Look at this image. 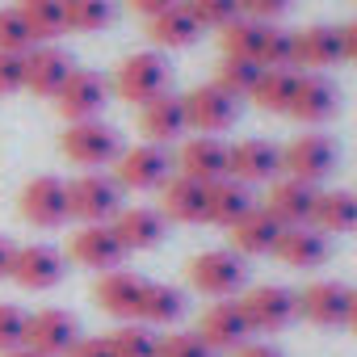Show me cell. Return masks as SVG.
<instances>
[{"label":"cell","instance_id":"cell-43","mask_svg":"<svg viewBox=\"0 0 357 357\" xmlns=\"http://www.w3.org/2000/svg\"><path fill=\"white\" fill-rule=\"evenodd\" d=\"M294 0H240V17H252V22H265V26H278V17L290 13Z\"/></svg>","mask_w":357,"mask_h":357},{"label":"cell","instance_id":"cell-22","mask_svg":"<svg viewBox=\"0 0 357 357\" xmlns=\"http://www.w3.org/2000/svg\"><path fill=\"white\" fill-rule=\"evenodd\" d=\"M315 198H319V190H315V185L294 181V176H278V181H269V194H265V202H261V206H265L282 227H294V223H311Z\"/></svg>","mask_w":357,"mask_h":357},{"label":"cell","instance_id":"cell-13","mask_svg":"<svg viewBox=\"0 0 357 357\" xmlns=\"http://www.w3.org/2000/svg\"><path fill=\"white\" fill-rule=\"evenodd\" d=\"M227 176H236L240 185H261L282 176V147L269 139H240L227 143Z\"/></svg>","mask_w":357,"mask_h":357},{"label":"cell","instance_id":"cell-4","mask_svg":"<svg viewBox=\"0 0 357 357\" xmlns=\"http://www.w3.org/2000/svg\"><path fill=\"white\" fill-rule=\"evenodd\" d=\"M17 211H22V219H26L30 227H38V231L63 227V223L72 219L68 181H63V176H51V172L30 176V181L22 185V194H17Z\"/></svg>","mask_w":357,"mask_h":357},{"label":"cell","instance_id":"cell-17","mask_svg":"<svg viewBox=\"0 0 357 357\" xmlns=\"http://www.w3.org/2000/svg\"><path fill=\"white\" fill-rule=\"evenodd\" d=\"M194 332L206 340L211 353H231V349H240L244 340H252V328H248L240 303H231V298H215V303L202 311V319H198Z\"/></svg>","mask_w":357,"mask_h":357},{"label":"cell","instance_id":"cell-29","mask_svg":"<svg viewBox=\"0 0 357 357\" xmlns=\"http://www.w3.org/2000/svg\"><path fill=\"white\" fill-rule=\"evenodd\" d=\"M185 290L172 286V282H143V294H139V324L147 328H168L185 315Z\"/></svg>","mask_w":357,"mask_h":357},{"label":"cell","instance_id":"cell-41","mask_svg":"<svg viewBox=\"0 0 357 357\" xmlns=\"http://www.w3.org/2000/svg\"><path fill=\"white\" fill-rule=\"evenodd\" d=\"M26 324H30V311H26V307L0 303V353L26 344Z\"/></svg>","mask_w":357,"mask_h":357},{"label":"cell","instance_id":"cell-7","mask_svg":"<svg viewBox=\"0 0 357 357\" xmlns=\"http://www.w3.org/2000/svg\"><path fill=\"white\" fill-rule=\"evenodd\" d=\"M68 202L76 223H109L122 211V185L105 172H84L68 181Z\"/></svg>","mask_w":357,"mask_h":357},{"label":"cell","instance_id":"cell-21","mask_svg":"<svg viewBox=\"0 0 357 357\" xmlns=\"http://www.w3.org/2000/svg\"><path fill=\"white\" fill-rule=\"evenodd\" d=\"M273 257L290 269H319L332 257V240L311 223H294V227H282V236L273 244Z\"/></svg>","mask_w":357,"mask_h":357},{"label":"cell","instance_id":"cell-3","mask_svg":"<svg viewBox=\"0 0 357 357\" xmlns=\"http://www.w3.org/2000/svg\"><path fill=\"white\" fill-rule=\"evenodd\" d=\"M185 278L202 298H236L248 282V265L231 248H211V252H198L185 265Z\"/></svg>","mask_w":357,"mask_h":357},{"label":"cell","instance_id":"cell-12","mask_svg":"<svg viewBox=\"0 0 357 357\" xmlns=\"http://www.w3.org/2000/svg\"><path fill=\"white\" fill-rule=\"evenodd\" d=\"M76 340H80V319L72 311L47 307V311H34L26 324V349H34L38 357H68Z\"/></svg>","mask_w":357,"mask_h":357},{"label":"cell","instance_id":"cell-10","mask_svg":"<svg viewBox=\"0 0 357 357\" xmlns=\"http://www.w3.org/2000/svg\"><path fill=\"white\" fill-rule=\"evenodd\" d=\"M63 273H68V261H63L59 248H51V244H17V248H13L9 278H13L22 290H34V294L55 290V286L63 282Z\"/></svg>","mask_w":357,"mask_h":357},{"label":"cell","instance_id":"cell-45","mask_svg":"<svg viewBox=\"0 0 357 357\" xmlns=\"http://www.w3.org/2000/svg\"><path fill=\"white\" fill-rule=\"evenodd\" d=\"M68 357H114V353H109V340L105 336H80Z\"/></svg>","mask_w":357,"mask_h":357},{"label":"cell","instance_id":"cell-31","mask_svg":"<svg viewBox=\"0 0 357 357\" xmlns=\"http://www.w3.org/2000/svg\"><path fill=\"white\" fill-rule=\"evenodd\" d=\"M252 206H257V202H252V190L240 185L236 176H223V181L206 185V223H215V227L240 223Z\"/></svg>","mask_w":357,"mask_h":357},{"label":"cell","instance_id":"cell-26","mask_svg":"<svg viewBox=\"0 0 357 357\" xmlns=\"http://www.w3.org/2000/svg\"><path fill=\"white\" fill-rule=\"evenodd\" d=\"M155 211L164 219H172V223H206V185L172 172L160 185V206Z\"/></svg>","mask_w":357,"mask_h":357},{"label":"cell","instance_id":"cell-33","mask_svg":"<svg viewBox=\"0 0 357 357\" xmlns=\"http://www.w3.org/2000/svg\"><path fill=\"white\" fill-rule=\"evenodd\" d=\"M17 13L34 38V47L43 43H59L68 34V22H63V0H17Z\"/></svg>","mask_w":357,"mask_h":357},{"label":"cell","instance_id":"cell-11","mask_svg":"<svg viewBox=\"0 0 357 357\" xmlns=\"http://www.w3.org/2000/svg\"><path fill=\"white\" fill-rule=\"evenodd\" d=\"M68 257H72L76 265H84V269L105 273V269H122L126 248H122V240L114 236L109 223H80V227L68 236Z\"/></svg>","mask_w":357,"mask_h":357},{"label":"cell","instance_id":"cell-14","mask_svg":"<svg viewBox=\"0 0 357 357\" xmlns=\"http://www.w3.org/2000/svg\"><path fill=\"white\" fill-rule=\"evenodd\" d=\"M172 168L190 176L198 185H215L227 176V143L219 135H194V139H181V151H176Z\"/></svg>","mask_w":357,"mask_h":357},{"label":"cell","instance_id":"cell-39","mask_svg":"<svg viewBox=\"0 0 357 357\" xmlns=\"http://www.w3.org/2000/svg\"><path fill=\"white\" fill-rule=\"evenodd\" d=\"M202 30H223L240 17V0H181Z\"/></svg>","mask_w":357,"mask_h":357},{"label":"cell","instance_id":"cell-46","mask_svg":"<svg viewBox=\"0 0 357 357\" xmlns=\"http://www.w3.org/2000/svg\"><path fill=\"white\" fill-rule=\"evenodd\" d=\"M231 357H286V353L269 340H244L240 349H231Z\"/></svg>","mask_w":357,"mask_h":357},{"label":"cell","instance_id":"cell-6","mask_svg":"<svg viewBox=\"0 0 357 357\" xmlns=\"http://www.w3.org/2000/svg\"><path fill=\"white\" fill-rule=\"evenodd\" d=\"M236 303H240V311H244V319H248L252 336H257V332H261V336L282 332V328H290V324H294V315H298V294H294V290H286V286H273V282L244 290Z\"/></svg>","mask_w":357,"mask_h":357},{"label":"cell","instance_id":"cell-35","mask_svg":"<svg viewBox=\"0 0 357 357\" xmlns=\"http://www.w3.org/2000/svg\"><path fill=\"white\" fill-rule=\"evenodd\" d=\"M68 34H97L114 22V0H63Z\"/></svg>","mask_w":357,"mask_h":357},{"label":"cell","instance_id":"cell-20","mask_svg":"<svg viewBox=\"0 0 357 357\" xmlns=\"http://www.w3.org/2000/svg\"><path fill=\"white\" fill-rule=\"evenodd\" d=\"M139 130H143L147 143H160V147L181 143L185 130H190V122H185V101L168 89V93H160L155 101L139 105Z\"/></svg>","mask_w":357,"mask_h":357},{"label":"cell","instance_id":"cell-18","mask_svg":"<svg viewBox=\"0 0 357 357\" xmlns=\"http://www.w3.org/2000/svg\"><path fill=\"white\" fill-rule=\"evenodd\" d=\"M340 109V93L324 72H298V89L290 101V118H298L303 126H324L332 122Z\"/></svg>","mask_w":357,"mask_h":357},{"label":"cell","instance_id":"cell-47","mask_svg":"<svg viewBox=\"0 0 357 357\" xmlns=\"http://www.w3.org/2000/svg\"><path fill=\"white\" fill-rule=\"evenodd\" d=\"M172 5H176V0H126V9L139 13V17H155V13H164Z\"/></svg>","mask_w":357,"mask_h":357},{"label":"cell","instance_id":"cell-27","mask_svg":"<svg viewBox=\"0 0 357 357\" xmlns=\"http://www.w3.org/2000/svg\"><path fill=\"white\" fill-rule=\"evenodd\" d=\"M278 236H282V223H278L265 206H252L240 223L227 227L231 252H240V257H265V252H273Z\"/></svg>","mask_w":357,"mask_h":357},{"label":"cell","instance_id":"cell-34","mask_svg":"<svg viewBox=\"0 0 357 357\" xmlns=\"http://www.w3.org/2000/svg\"><path fill=\"white\" fill-rule=\"evenodd\" d=\"M261 38H265V22H252V17H236L231 26L219 30V47H223V55H231V59H252V63H257Z\"/></svg>","mask_w":357,"mask_h":357},{"label":"cell","instance_id":"cell-49","mask_svg":"<svg viewBox=\"0 0 357 357\" xmlns=\"http://www.w3.org/2000/svg\"><path fill=\"white\" fill-rule=\"evenodd\" d=\"M13 240H5V236H0V278H9V265H13Z\"/></svg>","mask_w":357,"mask_h":357},{"label":"cell","instance_id":"cell-19","mask_svg":"<svg viewBox=\"0 0 357 357\" xmlns=\"http://www.w3.org/2000/svg\"><path fill=\"white\" fill-rule=\"evenodd\" d=\"M139 294H143V278L130 269H105L93 282V303L118 324H130L139 315Z\"/></svg>","mask_w":357,"mask_h":357},{"label":"cell","instance_id":"cell-1","mask_svg":"<svg viewBox=\"0 0 357 357\" xmlns=\"http://www.w3.org/2000/svg\"><path fill=\"white\" fill-rule=\"evenodd\" d=\"M126 105H147L155 101L160 93L172 89V72H168V59L160 51H139V55H126L114 72V84H109Z\"/></svg>","mask_w":357,"mask_h":357},{"label":"cell","instance_id":"cell-51","mask_svg":"<svg viewBox=\"0 0 357 357\" xmlns=\"http://www.w3.org/2000/svg\"><path fill=\"white\" fill-rule=\"evenodd\" d=\"M0 357H38V353H34V349H26V344H17V349H5Z\"/></svg>","mask_w":357,"mask_h":357},{"label":"cell","instance_id":"cell-16","mask_svg":"<svg viewBox=\"0 0 357 357\" xmlns=\"http://www.w3.org/2000/svg\"><path fill=\"white\" fill-rule=\"evenodd\" d=\"M72 72H76V59L59 43H43V47L26 51V93H34V97H51L55 101Z\"/></svg>","mask_w":357,"mask_h":357},{"label":"cell","instance_id":"cell-9","mask_svg":"<svg viewBox=\"0 0 357 357\" xmlns=\"http://www.w3.org/2000/svg\"><path fill=\"white\" fill-rule=\"evenodd\" d=\"M332 168H336V147L324 135H298L282 147V176H294V181L319 190V181H328Z\"/></svg>","mask_w":357,"mask_h":357},{"label":"cell","instance_id":"cell-5","mask_svg":"<svg viewBox=\"0 0 357 357\" xmlns=\"http://www.w3.org/2000/svg\"><path fill=\"white\" fill-rule=\"evenodd\" d=\"M172 176V151L160 147V143H135V147H122L118 160H114V181L135 194H147V190H160Z\"/></svg>","mask_w":357,"mask_h":357},{"label":"cell","instance_id":"cell-8","mask_svg":"<svg viewBox=\"0 0 357 357\" xmlns=\"http://www.w3.org/2000/svg\"><path fill=\"white\" fill-rule=\"evenodd\" d=\"M181 101H185V122L198 135H223V130H231L240 122V101L231 93H223L215 80L194 84Z\"/></svg>","mask_w":357,"mask_h":357},{"label":"cell","instance_id":"cell-15","mask_svg":"<svg viewBox=\"0 0 357 357\" xmlns=\"http://www.w3.org/2000/svg\"><path fill=\"white\" fill-rule=\"evenodd\" d=\"M109 93H114V89H109L105 76H97V72H89V68H76V72L68 76V84L59 89L55 109H59L68 122H89V118H101Z\"/></svg>","mask_w":357,"mask_h":357},{"label":"cell","instance_id":"cell-23","mask_svg":"<svg viewBox=\"0 0 357 357\" xmlns=\"http://www.w3.org/2000/svg\"><path fill=\"white\" fill-rule=\"evenodd\" d=\"M344 59L340 47V26H303L294 30V72H319Z\"/></svg>","mask_w":357,"mask_h":357},{"label":"cell","instance_id":"cell-50","mask_svg":"<svg viewBox=\"0 0 357 357\" xmlns=\"http://www.w3.org/2000/svg\"><path fill=\"white\" fill-rule=\"evenodd\" d=\"M344 328L357 332V290H349V315H344Z\"/></svg>","mask_w":357,"mask_h":357},{"label":"cell","instance_id":"cell-42","mask_svg":"<svg viewBox=\"0 0 357 357\" xmlns=\"http://www.w3.org/2000/svg\"><path fill=\"white\" fill-rule=\"evenodd\" d=\"M155 357H211V349L198 332H168V336H160Z\"/></svg>","mask_w":357,"mask_h":357},{"label":"cell","instance_id":"cell-38","mask_svg":"<svg viewBox=\"0 0 357 357\" xmlns=\"http://www.w3.org/2000/svg\"><path fill=\"white\" fill-rule=\"evenodd\" d=\"M257 63H261V68H294V30L265 26V38H261Z\"/></svg>","mask_w":357,"mask_h":357},{"label":"cell","instance_id":"cell-2","mask_svg":"<svg viewBox=\"0 0 357 357\" xmlns=\"http://www.w3.org/2000/svg\"><path fill=\"white\" fill-rule=\"evenodd\" d=\"M59 151L76 164V168H105L118 160L122 151V135L105 122V118H89V122H68V130L59 135Z\"/></svg>","mask_w":357,"mask_h":357},{"label":"cell","instance_id":"cell-44","mask_svg":"<svg viewBox=\"0 0 357 357\" xmlns=\"http://www.w3.org/2000/svg\"><path fill=\"white\" fill-rule=\"evenodd\" d=\"M22 89H26V55L0 51V97L22 93Z\"/></svg>","mask_w":357,"mask_h":357},{"label":"cell","instance_id":"cell-32","mask_svg":"<svg viewBox=\"0 0 357 357\" xmlns=\"http://www.w3.org/2000/svg\"><path fill=\"white\" fill-rule=\"evenodd\" d=\"M294 89H298V72L294 68H261L248 101L265 114H290V101H294Z\"/></svg>","mask_w":357,"mask_h":357},{"label":"cell","instance_id":"cell-40","mask_svg":"<svg viewBox=\"0 0 357 357\" xmlns=\"http://www.w3.org/2000/svg\"><path fill=\"white\" fill-rule=\"evenodd\" d=\"M34 47V38H30V30H26V22H22V13H17V5H0V51H9V55H26Z\"/></svg>","mask_w":357,"mask_h":357},{"label":"cell","instance_id":"cell-24","mask_svg":"<svg viewBox=\"0 0 357 357\" xmlns=\"http://www.w3.org/2000/svg\"><path fill=\"white\" fill-rule=\"evenodd\" d=\"M109 227H114V236L122 240L126 252H147V248H155V244L164 240L168 219H164L155 206H122V211L109 219Z\"/></svg>","mask_w":357,"mask_h":357},{"label":"cell","instance_id":"cell-48","mask_svg":"<svg viewBox=\"0 0 357 357\" xmlns=\"http://www.w3.org/2000/svg\"><path fill=\"white\" fill-rule=\"evenodd\" d=\"M340 47H344V59H349V63H357V22L340 26Z\"/></svg>","mask_w":357,"mask_h":357},{"label":"cell","instance_id":"cell-30","mask_svg":"<svg viewBox=\"0 0 357 357\" xmlns=\"http://www.w3.org/2000/svg\"><path fill=\"white\" fill-rule=\"evenodd\" d=\"M311 227H319L328 240L357 231V194L353 190H319L315 211H311Z\"/></svg>","mask_w":357,"mask_h":357},{"label":"cell","instance_id":"cell-25","mask_svg":"<svg viewBox=\"0 0 357 357\" xmlns=\"http://www.w3.org/2000/svg\"><path fill=\"white\" fill-rule=\"evenodd\" d=\"M298 315L315 328H344L349 315V286L340 282H311L298 290Z\"/></svg>","mask_w":357,"mask_h":357},{"label":"cell","instance_id":"cell-28","mask_svg":"<svg viewBox=\"0 0 357 357\" xmlns=\"http://www.w3.org/2000/svg\"><path fill=\"white\" fill-rule=\"evenodd\" d=\"M147 38H151L160 51H185V47H194V43L202 38V26L194 22V13L181 5V0H176L172 9L147 17Z\"/></svg>","mask_w":357,"mask_h":357},{"label":"cell","instance_id":"cell-37","mask_svg":"<svg viewBox=\"0 0 357 357\" xmlns=\"http://www.w3.org/2000/svg\"><path fill=\"white\" fill-rule=\"evenodd\" d=\"M257 76H261V63H252V59H231V55H223V59L215 63V84H219L223 93H231L236 101H248Z\"/></svg>","mask_w":357,"mask_h":357},{"label":"cell","instance_id":"cell-36","mask_svg":"<svg viewBox=\"0 0 357 357\" xmlns=\"http://www.w3.org/2000/svg\"><path fill=\"white\" fill-rule=\"evenodd\" d=\"M105 340H109V353L114 357H155L160 332L147 328V324H139V319H130V324H118Z\"/></svg>","mask_w":357,"mask_h":357}]
</instances>
